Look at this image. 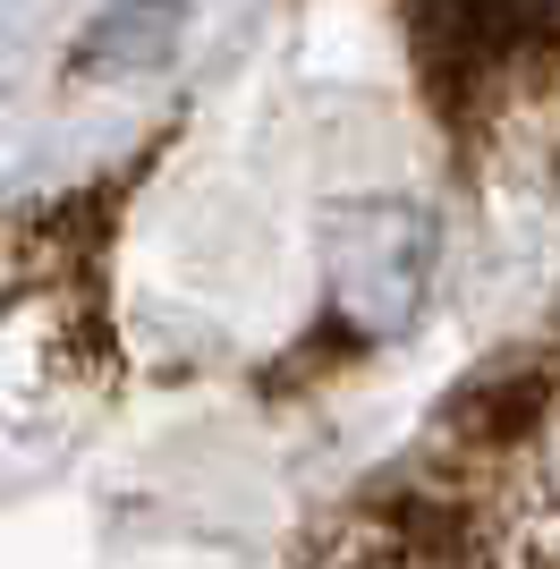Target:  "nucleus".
Wrapping results in <instances>:
<instances>
[{
  "mask_svg": "<svg viewBox=\"0 0 560 569\" xmlns=\"http://www.w3.org/2000/svg\"><path fill=\"white\" fill-rule=\"evenodd\" d=\"M543 400H552V382H543L536 366H510V375L476 382V391L459 400V433L484 442V451H501V442H518V433H536Z\"/></svg>",
  "mask_w": 560,
  "mask_h": 569,
  "instance_id": "obj_3",
  "label": "nucleus"
},
{
  "mask_svg": "<svg viewBox=\"0 0 560 569\" xmlns=\"http://www.w3.org/2000/svg\"><path fill=\"white\" fill-rule=\"evenodd\" d=\"M187 34V0H111L69 43V77H144Z\"/></svg>",
  "mask_w": 560,
  "mask_h": 569,
  "instance_id": "obj_2",
  "label": "nucleus"
},
{
  "mask_svg": "<svg viewBox=\"0 0 560 569\" xmlns=\"http://www.w3.org/2000/svg\"><path fill=\"white\" fill-rule=\"evenodd\" d=\"M424 272H433V230H424L417 204H340L331 213V289H340V323L357 340L408 323Z\"/></svg>",
  "mask_w": 560,
  "mask_h": 569,
  "instance_id": "obj_1",
  "label": "nucleus"
}]
</instances>
